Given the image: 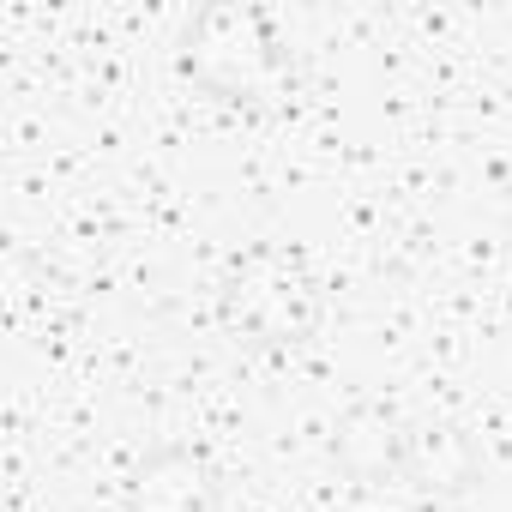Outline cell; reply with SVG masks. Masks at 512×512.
Instances as JSON below:
<instances>
[{
    "instance_id": "1",
    "label": "cell",
    "mask_w": 512,
    "mask_h": 512,
    "mask_svg": "<svg viewBox=\"0 0 512 512\" xmlns=\"http://www.w3.org/2000/svg\"><path fill=\"white\" fill-rule=\"evenodd\" d=\"M187 73L217 91L223 103H247V109H266L284 103L296 67L290 49L278 43L272 19L260 7H241V0H211V7L193 13L187 25Z\"/></svg>"
},
{
    "instance_id": "2",
    "label": "cell",
    "mask_w": 512,
    "mask_h": 512,
    "mask_svg": "<svg viewBox=\"0 0 512 512\" xmlns=\"http://www.w3.org/2000/svg\"><path fill=\"white\" fill-rule=\"evenodd\" d=\"M320 314H326L320 278L308 272V260L296 247L260 241V247H247L223 278V326L247 344H266V350L308 344Z\"/></svg>"
},
{
    "instance_id": "3",
    "label": "cell",
    "mask_w": 512,
    "mask_h": 512,
    "mask_svg": "<svg viewBox=\"0 0 512 512\" xmlns=\"http://www.w3.org/2000/svg\"><path fill=\"white\" fill-rule=\"evenodd\" d=\"M127 512H217V470L187 446H157L127 476Z\"/></svg>"
},
{
    "instance_id": "4",
    "label": "cell",
    "mask_w": 512,
    "mask_h": 512,
    "mask_svg": "<svg viewBox=\"0 0 512 512\" xmlns=\"http://www.w3.org/2000/svg\"><path fill=\"white\" fill-rule=\"evenodd\" d=\"M398 476L416 482L422 494H464L470 476H476V446L446 428V422H428V428H404V446H398Z\"/></svg>"
},
{
    "instance_id": "5",
    "label": "cell",
    "mask_w": 512,
    "mask_h": 512,
    "mask_svg": "<svg viewBox=\"0 0 512 512\" xmlns=\"http://www.w3.org/2000/svg\"><path fill=\"white\" fill-rule=\"evenodd\" d=\"M398 446H404V428H392L386 416H350L344 422V464L356 476H380V470H398Z\"/></svg>"
}]
</instances>
